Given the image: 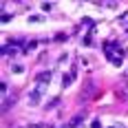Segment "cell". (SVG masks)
<instances>
[{
	"label": "cell",
	"mask_w": 128,
	"mask_h": 128,
	"mask_svg": "<svg viewBox=\"0 0 128 128\" xmlns=\"http://www.w3.org/2000/svg\"><path fill=\"white\" fill-rule=\"evenodd\" d=\"M13 73H22V66L20 64H13Z\"/></svg>",
	"instance_id": "2"
},
{
	"label": "cell",
	"mask_w": 128,
	"mask_h": 128,
	"mask_svg": "<svg viewBox=\"0 0 128 128\" xmlns=\"http://www.w3.org/2000/svg\"><path fill=\"white\" fill-rule=\"evenodd\" d=\"M49 77H51V73H49V71H46V73H40V75H38V80H40V82H46V80H49Z\"/></svg>",
	"instance_id": "1"
}]
</instances>
